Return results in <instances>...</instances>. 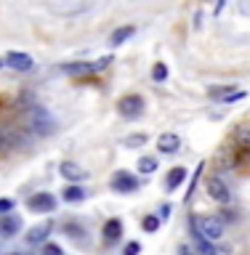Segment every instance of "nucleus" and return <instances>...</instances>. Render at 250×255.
Masks as SVG:
<instances>
[{"instance_id": "nucleus-15", "label": "nucleus", "mask_w": 250, "mask_h": 255, "mask_svg": "<svg viewBox=\"0 0 250 255\" xmlns=\"http://www.w3.org/2000/svg\"><path fill=\"white\" fill-rule=\"evenodd\" d=\"M133 32H136V27H131V24H125V27H117L115 32H112L109 43H112V45H123L128 37H133Z\"/></svg>"}, {"instance_id": "nucleus-2", "label": "nucleus", "mask_w": 250, "mask_h": 255, "mask_svg": "<svg viewBox=\"0 0 250 255\" xmlns=\"http://www.w3.org/2000/svg\"><path fill=\"white\" fill-rule=\"evenodd\" d=\"M27 128L32 133H37V135H51L56 130V120L51 117V112H48L45 107H32L29 109V115H27Z\"/></svg>"}, {"instance_id": "nucleus-12", "label": "nucleus", "mask_w": 250, "mask_h": 255, "mask_svg": "<svg viewBox=\"0 0 250 255\" xmlns=\"http://www.w3.org/2000/svg\"><path fill=\"white\" fill-rule=\"evenodd\" d=\"M179 146H181V138L176 133H163L157 138V149L163 154H173V151H179Z\"/></svg>"}, {"instance_id": "nucleus-11", "label": "nucleus", "mask_w": 250, "mask_h": 255, "mask_svg": "<svg viewBox=\"0 0 250 255\" xmlns=\"http://www.w3.org/2000/svg\"><path fill=\"white\" fill-rule=\"evenodd\" d=\"M59 173H61L67 181H83V178H85V170H83L77 162H72V159H64V162L59 165Z\"/></svg>"}, {"instance_id": "nucleus-7", "label": "nucleus", "mask_w": 250, "mask_h": 255, "mask_svg": "<svg viewBox=\"0 0 250 255\" xmlns=\"http://www.w3.org/2000/svg\"><path fill=\"white\" fill-rule=\"evenodd\" d=\"M136 186H139V181H136V175H131V173L117 170L112 175V189L120 191V194H131V191H136Z\"/></svg>"}, {"instance_id": "nucleus-4", "label": "nucleus", "mask_w": 250, "mask_h": 255, "mask_svg": "<svg viewBox=\"0 0 250 255\" xmlns=\"http://www.w3.org/2000/svg\"><path fill=\"white\" fill-rule=\"evenodd\" d=\"M109 56H104V59L93 61V64H85V61H77V64H61V72H67V75H88V72H101L109 67Z\"/></svg>"}, {"instance_id": "nucleus-13", "label": "nucleus", "mask_w": 250, "mask_h": 255, "mask_svg": "<svg viewBox=\"0 0 250 255\" xmlns=\"http://www.w3.org/2000/svg\"><path fill=\"white\" fill-rule=\"evenodd\" d=\"M48 234H51V223H40V226H32L29 229V234H27V242L29 245H37V242H45Z\"/></svg>"}, {"instance_id": "nucleus-19", "label": "nucleus", "mask_w": 250, "mask_h": 255, "mask_svg": "<svg viewBox=\"0 0 250 255\" xmlns=\"http://www.w3.org/2000/svg\"><path fill=\"white\" fill-rule=\"evenodd\" d=\"M155 167H157V159L155 157H141L139 159V173L149 175V173H155Z\"/></svg>"}, {"instance_id": "nucleus-16", "label": "nucleus", "mask_w": 250, "mask_h": 255, "mask_svg": "<svg viewBox=\"0 0 250 255\" xmlns=\"http://www.w3.org/2000/svg\"><path fill=\"white\" fill-rule=\"evenodd\" d=\"M19 218H13V215H5V218H0V231H3L5 237H13L16 231H19Z\"/></svg>"}, {"instance_id": "nucleus-8", "label": "nucleus", "mask_w": 250, "mask_h": 255, "mask_svg": "<svg viewBox=\"0 0 250 255\" xmlns=\"http://www.w3.org/2000/svg\"><path fill=\"white\" fill-rule=\"evenodd\" d=\"M27 207H29V210H35V213H51L56 207V197L48 194V191H40V194L27 199Z\"/></svg>"}, {"instance_id": "nucleus-9", "label": "nucleus", "mask_w": 250, "mask_h": 255, "mask_svg": "<svg viewBox=\"0 0 250 255\" xmlns=\"http://www.w3.org/2000/svg\"><path fill=\"white\" fill-rule=\"evenodd\" d=\"M5 64L11 67L13 72H29L32 67H35V61H32L29 53H19V51H11L5 56Z\"/></svg>"}, {"instance_id": "nucleus-10", "label": "nucleus", "mask_w": 250, "mask_h": 255, "mask_svg": "<svg viewBox=\"0 0 250 255\" xmlns=\"http://www.w3.org/2000/svg\"><path fill=\"white\" fill-rule=\"evenodd\" d=\"M211 99H219L224 104H232V101H240L245 99V93L235 85H224V88H211Z\"/></svg>"}, {"instance_id": "nucleus-27", "label": "nucleus", "mask_w": 250, "mask_h": 255, "mask_svg": "<svg viewBox=\"0 0 250 255\" xmlns=\"http://www.w3.org/2000/svg\"><path fill=\"white\" fill-rule=\"evenodd\" d=\"M168 215H171V205H168V207H160V218H168Z\"/></svg>"}, {"instance_id": "nucleus-18", "label": "nucleus", "mask_w": 250, "mask_h": 255, "mask_svg": "<svg viewBox=\"0 0 250 255\" xmlns=\"http://www.w3.org/2000/svg\"><path fill=\"white\" fill-rule=\"evenodd\" d=\"M61 197L67 199V202H80V199H85V191L80 189V186H75V183H72V186H67L61 191Z\"/></svg>"}, {"instance_id": "nucleus-24", "label": "nucleus", "mask_w": 250, "mask_h": 255, "mask_svg": "<svg viewBox=\"0 0 250 255\" xmlns=\"http://www.w3.org/2000/svg\"><path fill=\"white\" fill-rule=\"evenodd\" d=\"M43 255H64V253H61L59 245H51V242H48V245L43 247Z\"/></svg>"}, {"instance_id": "nucleus-22", "label": "nucleus", "mask_w": 250, "mask_h": 255, "mask_svg": "<svg viewBox=\"0 0 250 255\" xmlns=\"http://www.w3.org/2000/svg\"><path fill=\"white\" fill-rule=\"evenodd\" d=\"M123 143H125V146H144V143H147V135H144V133L128 135V138H125Z\"/></svg>"}, {"instance_id": "nucleus-17", "label": "nucleus", "mask_w": 250, "mask_h": 255, "mask_svg": "<svg viewBox=\"0 0 250 255\" xmlns=\"http://www.w3.org/2000/svg\"><path fill=\"white\" fill-rule=\"evenodd\" d=\"M120 231H123V223H120L117 218H112V221H107V223H104V237H107L109 242H112V239H117V237H120Z\"/></svg>"}, {"instance_id": "nucleus-25", "label": "nucleus", "mask_w": 250, "mask_h": 255, "mask_svg": "<svg viewBox=\"0 0 250 255\" xmlns=\"http://www.w3.org/2000/svg\"><path fill=\"white\" fill-rule=\"evenodd\" d=\"M139 253V242H128V247H125V255H136Z\"/></svg>"}, {"instance_id": "nucleus-20", "label": "nucleus", "mask_w": 250, "mask_h": 255, "mask_svg": "<svg viewBox=\"0 0 250 255\" xmlns=\"http://www.w3.org/2000/svg\"><path fill=\"white\" fill-rule=\"evenodd\" d=\"M195 242H197L200 255H221V253H219V247L211 245V242H205V239H195Z\"/></svg>"}, {"instance_id": "nucleus-14", "label": "nucleus", "mask_w": 250, "mask_h": 255, "mask_svg": "<svg viewBox=\"0 0 250 255\" xmlns=\"http://www.w3.org/2000/svg\"><path fill=\"white\" fill-rule=\"evenodd\" d=\"M184 178H187V170H184V167H173V170L168 173V178H165V189L168 191L179 189L181 183H184Z\"/></svg>"}, {"instance_id": "nucleus-21", "label": "nucleus", "mask_w": 250, "mask_h": 255, "mask_svg": "<svg viewBox=\"0 0 250 255\" xmlns=\"http://www.w3.org/2000/svg\"><path fill=\"white\" fill-rule=\"evenodd\" d=\"M165 77H168V67H165V64H155V69H152V80H155V83H163Z\"/></svg>"}, {"instance_id": "nucleus-3", "label": "nucleus", "mask_w": 250, "mask_h": 255, "mask_svg": "<svg viewBox=\"0 0 250 255\" xmlns=\"http://www.w3.org/2000/svg\"><path fill=\"white\" fill-rule=\"evenodd\" d=\"M205 189H208V197H211L213 202H219V205H229L232 202V191H229L227 183H224V178H219V175H211V178L205 181Z\"/></svg>"}, {"instance_id": "nucleus-6", "label": "nucleus", "mask_w": 250, "mask_h": 255, "mask_svg": "<svg viewBox=\"0 0 250 255\" xmlns=\"http://www.w3.org/2000/svg\"><path fill=\"white\" fill-rule=\"evenodd\" d=\"M117 109H120V115H123V117H139L144 112V99H141V96H136V93L123 96V99L117 101Z\"/></svg>"}, {"instance_id": "nucleus-23", "label": "nucleus", "mask_w": 250, "mask_h": 255, "mask_svg": "<svg viewBox=\"0 0 250 255\" xmlns=\"http://www.w3.org/2000/svg\"><path fill=\"white\" fill-rule=\"evenodd\" d=\"M157 226H160L157 215H147V218H144V229H147V231H157Z\"/></svg>"}, {"instance_id": "nucleus-26", "label": "nucleus", "mask_w": 250, "mask_h": 255, "mask_svg": "<svg viewBox=\"0 0 250 255\" xmlns=\"http://www.w3.org/2000/svg\"><path fill=\"white\" fill-rule=\"evenodd\" d=\"M11 207H13V202H11V199H0V213H8Z\"/></svg>"}, {"instance_id": "nucleus-5", "label": "nucleus", "mask_w": 250, "mask_h": 255, "mask_svg": "<svg viewBox=\"0 0 250 255\" xmlns=\"http://www.w3.org/2000/svg\"><path fill=\"white\" fill-rule=\"evenodd\" d=\"M21 143H24L21 130H16L13 125H3V128H0V151H11L16 146H21Z\"/></svg>"}, {"instance_id": "nucleus-1", "label": "nucleus", "mask_w": 250, "mask_h": 255, "mask_svg": "<svg viewBox=\"0 0 250 255\" xmlns=\"http://www.w3.org/2000/svg\"><path fill=\"white\" fill-rule=\"evenodd\" d=\"M192 229H195V239H205L211 245H216L224 237V223L219 218H211V215H195Z\"/></svg>"}, {"instance_id": "nucleus-28", "label": "nucleus", "mask_w": 250, "mask_h": 255, "mask_svg": "<svg viewBox=\"0 0 250 255\" xmlns=\"http://www.w3.org/2000/svg\"><path fill=\"white\" fill-rule=\"evenodd\" d=\"M3 64H5V61H3V59H0V67H3Z\"/></svg>"}]
</instances>
